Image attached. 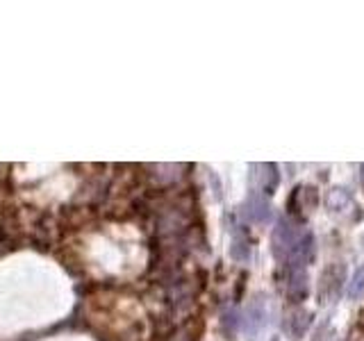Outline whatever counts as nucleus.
I'll return each instance as SVG.
<instances>
[{
    "label": "nucleus",
    "instance_id": "39448f33",
    "mask_svg": "<svg viewBox=\"0 0 364 341\" xmlns=\"http://www.w3.org/2000/svg\"><path fill=\"white\" fill-rule=\"evenodd\" d=\"M362 170H364V166H362Z\"/></svg>",
    "mask_w": 364,
    "mask_h": 341
},
{
    "label": "nucleus",
    "instance_id": "7ed1b4c3",
    "mask_svg": "<svg viewBox=\"0 0 364 341\" xmlns=\"http://www.w3.org/2000/svg\"><path fill=\"white\" fill-rule=\"evenodd\" d=\"M362 291H364V266H360L355 273H353L350 284H348V298H350V301L360 298Z\"/></svg>",
    "mask_w": 364,
    "mask_h": 341
},
{
    "label": "nucleus",
    "instance_id": "f257e3e1",
    "mask_svg": "<svg viewBox=\"0 0 364 341\" xmlns=\"http://www.w3.org/2000/svg\"><path fill=\"white\" fill-rule=\"evenodd\" d=\"M264 325H267V305L262 298H255L244 310L239 328H242V332L246 335L248 341H255V337L264 330Z\"/></svg>",
    "mask_w": 364,
    "mask_h": 341
},
{
    "label": "nucleus",
    "instance_id": "20e7f679",
    "mask_svg": "<svg viewBox=\"0 0 364 341\" xmlns=\"http://www.w3.org/2000/svg\"><path fill=\"white\" fill-rule=\"evenodd\" d=\"M232 257L237 261H246L250 257V246H248V239H239V234L232 239Z\"/></svg>",
    "mask_w": 364,
    "mask_h": 341
},
{
    "label": "nucleus",
    "instance_id": "f03ea898",
    "mask_svg": "<svg viewBox=\"0 0 364 341\" xmlns=\"http://www.w3.org/2000/svg\"><path fill=\"white\" fill-rule=\"evenodd\" d=\"M246 214L257 223H267L271 219V205H269L267 198H262V196H257V193H253V196H250L248 202H246Z\"/></svg>",
    "mask_w": 364,
    "mask_h": 341
},
{
    "label": "nucleus",
    "instance_id": "423d86ee",
    "mask_svg": "<svg viewBox=\"0 0 364 341\" xmlns=\"http://www.w3.org/2000/svg\"><path fill=\"white\" fill-rule=\"evenodd\" d=\"M273 341H276V339H273Z\"/></svg>",
    "mask_w": 364,
    "mask_h": 341
}]
</instances>
